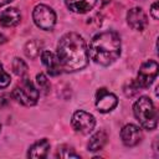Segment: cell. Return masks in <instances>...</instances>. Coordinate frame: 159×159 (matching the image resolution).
I'll use <instances>...</instances> for the list:
<instances>
[{
	"label": "cell",
	"mask_w": 159,
	"mask_h": 159,
	"mask_svg": "<svg viewBox=\"0 0 159 159\" xmlns=\"http://www.w3.org/2000/svg\"><path fill=\"white\" fill-rule=\"evenodd\" d=\"M56 56L66 72H76L84 68L89 58L83 37L76 32H67L60 39Z\"/></svg>",
	"instance_id": "6da1fadb"
},
{
	"label": "cell",
	"mask_w": 159,
	"mask_h": 159,
	"mask_svg": "<svg viewBox=\"0 0 159 159\" xmlns=\"http://www.w3.org/2000/svg\"><path fill=\"white\" fill-rule=\"evenodd\" d=\"M88 56L101 66L112 65L120 56V37L114 31L94 35L89 42Z\"/></svg>",
	"instance_id": "7a4b0ae2"
},
{
	"label": "cell",
	"mask_w": 159,
	"mask_h": 159,
	"mask_svg": "<svg viewBox=\"0 0 159 159\" xmlns=\"http://www.w3.org/2000/svg\"><path fill=\"white\" fill-rule=\"evenodd\" d=\"M133 112L140 125L148 130H153L158 124V116L154 103L149 97H139L133 106Z\"/></svg>",
	"instance_id": "3957f363"
},
{
	"label": "cell",
	"mask_w": 159,
	"mask_h": 159,
	"mask_svg": "<svg viewBox=\"0 0 159 159\" xmlns=\"http://www.w3.org/2000/svg\"><path fill=\"white\" fill-rule=\"evenodd\" d=\"M39 94H40L39 89L27 77H22L21 82L17 83V86L12 91L14 99H16L19 103L27 106V107L35 106L37 103Z\"/></svg>",
	"instance_id": "277c9868"
},
{
	"label": "cell",
	"mask_w": 159,
	"mask_h": 159,
	"mask_svg": "<svg viewBox=\"0 0 159 159\" xmlns=\"http://www.w3.org/2000/svg\"><path fill=\"white\" fill-rule=\"evenodd\" d=\"M32 19L34 22L36 24L37 27L42 29V30H52L55 24H56V14L55 11L43 4L36 5L34 11H32Z\"/></svg>",
	"instance_id": "5b68a950"
},
{
	"label": "cell",
	"mask_w": 159,
	"mask_h": 159,
	"mask_svg": "<svg viewBox=\"0 0 159 159\" xmlns=\"http://www.w3.org/2000/svg\"><path fill=\"white\" fill-rule=\"evenodd\" d=\"M158 68H159L158 62L154 60H148L140 66L135 80L140 86V88H148L154 82V80L158 76Z\"/></svg>",
	"instance_id": "8992f818"
},
{
	"label": "cell",
	"mask_w": 159,
	"mask_h": 159,
	"mask_svg": "<svg viewBox=\"0 0 159 159\" xmlns=\"http://www.w3.org/2000/svg\"><path fill=\"white\" fill-rule=\"evenodd\" d=\"M71 123L76 132L81 133V134H89L96 125V119L88 112L77 111L73 113Z\"/></svg>",
	"instance_id": "52a82bcc"
},
{
	"label": "cell",
	"mask_w": 159,
	"mask_h": 159,
	"mask_svg": "<svg viewBox=\"0 0 159 159\" xmlns=\"http://www.w3.org/2000/svg\"><path fill=\"white\" fill-rule=\"evenodd\" d=\"M118 104L116 94L109 92L107 88H98L96 92V107L101 113L112 112Z\"/></svg>",
	"instance_id": "ba28073f"
},
{
	"label": "cell",
	"mask_w": 159,
	"mask_h": 159,
	"mask_svg": "<svg viewBox=\"0 0 159 159\" xmlns=\"http://www.w3.org/2000/svg\"><path fill=\"white\" fill-rule=\"evenodd\" d=\"M120 138L125 147H135L143 139L142 129L135 124H125L120 130Z\"/></svg>",
	"instance_id": "9c48e42d"
},
{
	"label": "cell",
	"mask_w": 159,
	"mask_h": 159,
	"mask_svg": "<svg viewBox=\"0 0 159 159\" xmlns=\"http://www.w3.org/2000/svg\"><path fill=\"white\" fill-rule=\"evenodd\" d=\"M127 22L133 30L143 31L148 25V19L140 7H133L127 12Z\"/></svg>",
	"instance_id": "30bf717a"
},
{
	"label": "cell",
	"mask_w": 159,
	"mask_h": 159,
	"mask_svg": "<svg viewBox=\"0 0 159 159\" xmlns=\"http://www.w3.org/2000/svg\"><path fill=\"white\" fill-rule=\"evenodd\" d=\"M41 60L43 66L47 70V73L50 76H58L62 72V67L60 65V61L55 53L51 51H42L41 52Z\"/></svg>",
	"instance_id": "8fae6325"
},
{
	"label": "cell",
	"mask_w": 159,
	"mask_h": 159,
	"mask_svg": "<svg viewBox=\"0 0 159 159\" xmlns=\"http://www.w3.org/2000/svg\"><path fill=\"white\" fill-rule=\"evenodd\" d=\"M21 20V14L16 7H6L0 12V25L4 27L16 26Z\"/></svg>",
	"instance_id": "7c38bea8"
},
{
	"label": "cell",
	"mask_w": 159,
	"mask_h": 159,
	"mask_svg": "<svg viewBox=\"0 0 159 159\" xmlns=\"http://www.w3.org/2000/svg\"><path fill=\"white\" fill-rule=\"evenodd\" d=\"M50 150V143L47 139H40L37 142H35L27 152V157L29 158H34V159H42L46 158Z\"/></svg>",
	"instance_id": "4fadbf2b"
},
{
	"label": "cell",
	"mask_w": 159,
	"mask_h": 159,
	"mask_svg": "<svg viewBox=\"0 0 159 159\" xmlns=\"http://www.w3.org/2000/svg\"><path fill=\"white\" fill-rule=\"evenodd\" d=\"M67 7L76 14H84L93 9L97 0H65Z\"/></svg>",
	"instance_id": "5bb4252c"
},
{
	"label": "cell",
	"mask_w": 159,
	"mask_h": 159,
	"mask_svg": "<svg viewBox=\"0 0 159 159\" xmlns=\"http://www.w3.org/2000/svg\"><path fill=\"white\" fill-rule=\"evenodd\" d=\"M107 139H108V137H107V133L104 130L96 132L89 138V142H88V145H87L88 147V150L89 152H98V150H101L106 145Z\"/></svg>",
	"instance_id": "9a60e30c"
},
{
	"label": "cell",
	"mask_w": 159,
	"mask_h": 159,
	"mask_svg": "<svg viewBox=\"0 0 159 159\" xmlns=\"http://www.w3.org/2000/svg\"><path fill=\"white\" fill-rule=\"evenodd\" d=\"M41 48H42V43L39 40H30V41L26 42V45L24 47V51H25V55L29 58H36L40 55Z\"/></svg>",
	"instance_id": "2e32d148"
},
{
	"label": "cell",
	"mask_w": 159,
	"mask_h": 159,
	"mask_svg": "<svg viewBox=\"0 0 159 159\" xmlns=\"http://www.w3.org/2000/svg\"><path fill=\"white\" fill-rule=\"evenodd\" d=\"M11 66H12L14 73L17 75V76H20V77H24V76L27 73V65L25 63L24 60L19 58V57H15V58L12 60Z\"/></svg>",
	"instance_id": "e0dca14e"
},
{
	"label": "cell",
	"mask_w": 159,
	"mask_h": 159,
	"mask_svg": "<svg viewBox=\"0 0 159 159\" xmlns=\"http://www.w3.org/2000/svg\"><path fill=\"white\" fill-rule=\"evenodd\" d=\"M56 157L63 158V159H70V158H80V154H77L75 152V149H72L68 145H61V147H58V149L56 152Z\"/></svg>",
	"instance_id": "ac0fdd59"
},
{
	"label": "cell",
	"mask_w": 159,
	"mask_h": 159,
	"mask_svg": "<svg viewBox=\"0 0 159 159\" xmlns=\"http://www.w3.org/2000/svg\"><path fill=\"white\" fill-rule=\"evenodd\" d=\"M140 89H142V88H140V86L138 84V82H137L135 80H130V81H128V82L124 84V87H123L124 94H125L127 97L135 96Z\"/></svg>",
	"instance_id": "d6986e66"
},
{
	"label": "cell",
	"mask_w": 159,
	"mask_h": 159,
	"mask_svg": "<svg viewBox=\"0 0 159 159\" xmlns=\"http://www.w3.org/2000/svg\"><path fill=\"white\" fill-rule=\"evenodd\" d=\"M36 82H37V86H39V89L40 91H42L43 93H48L50 92L51 83H50V81L47 80V77L43 73H39L36 76Z\"/></svg>",
	"instance_id": "ffe728a7"
},
{
	"label": "cell",
	"mask_w": 159,
	"mask_h": 159,
	"mask_svg": "<svg viewBox=\"0 0 159 159\" xmlns=\"http://www.w3.org/2000/svg\"><path fill=\"white\" fill-rule=\"evenodd\" d=\"M10 81H11L10 75L4 70L2 65L0 63V89H2V88H5V87H7V86L10 84Z\"/></svg>",
	"instance_id": "44dd1931"
},
{
	"label": "cell",
	"mask_w": 159,
	"mask_h": 159,
	"mask_svg": "<svg viewBox=\"0 0 159 159\" xmlns=\"http://www.w3.org/2000/svg\"><path fill=\"white\" fill-rule=\"evenodd\" d=\"M150 15L154 20H158L159 19V2L158 1H154L150 6Z\"/></svg>",
	"instance_id": "7402d4cb"
},
{
	"label": "cell",
	"mask_w": 159,
	"mask_h": 159,
	"mask_svg": "<svg viewBox=\"0 0 159 159\" xmlns=\"http://www.w3.org/2000/svg\"><path fill=\"white\" fill-rule=\"evenodd\" d=\"M12 0H0V7L1 6H4V5H6V4H9V2H11Z\"/></svg>",
	"instance_id": "603a6c76"
},
{
	"label": "cell",
	"mask_w": 159,
	"mask_h": 159,
	"mask_svg": "<svg viewBox=\"0 0 159 159\" xmlns=\"http://www.w3.org/2000/svg\"><path fill=\"white\" fill-rule=\"evenodd\" d=\"M6 41V37L2 35V34H0V43H4Z\"/></svg>",
	"instance_id": "cb8c5ba5"
},
{
	"label": "cell",
	"mask_w": 159,
	"mask_h": 159,
	"mask_svg": "<svg viewBox=\"0 0 159 159\" xmlns=\"http://www.w3.org/2000/svg\"><path fill=\"white\" fill-rule=\"evenodd\" d=\"M0 130H1V124H0Z\"/></svg>",
	"instance_id": "d4e9b609"
}]
</instances>
